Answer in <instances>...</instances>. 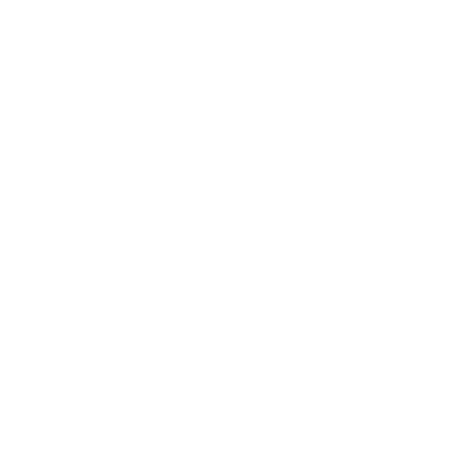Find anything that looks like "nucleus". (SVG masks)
Returning <instances> with one entry per match:
<instances>
[]
</instances>
